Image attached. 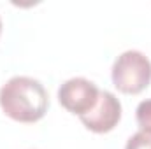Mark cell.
<instances>
[{"instance_id":"5","label":"cell","mask_w":151,"mask_h":149,"mask_svg":"<svg viewBox=\"0 0 151 149\" xmlns=\"http://www.w3.org/2000/svg\"><path fill=\"white\" fill-rule=\"evenodd\" d=\"M135 119L142 132H151V98L142 100L135 109Z\"/></svg>"},{"instance_id":"3","label":"cell","mask_w":151,"mask_h":149,"mask_svg":"<svg viewBox=\"0 0 151 149\" xmlns=\"http://www.w3.org/2000/svg\"><path fill=\"white\" fill-rule=\"evenodd\" d=\"M100 90L86 77H70L58 88V102L63 109L76 116H84L99 100Z\"/></svg>"},{"instance_id":"1","label":"cell","mask_w":151,"mask_h":149,"mask_svg":"<svg viewBox=\"0 0 151 149\" xmlns=\"http://www.w3.org/2000/svg\"><path fill=\"white\" fill-rule=\"evenodd\" d=\"M0 107L18 123H35L49 109V95L39 79L14 75L0 88Z\"/></svg>"},{"instance_id":"2","label":"cell","mask_w":151,"mask_h":149,"mask_svg":"<svg viewBox=\"0 0 151 149\" xmlns=\"http://www.w3.org/2000/svg\"><path fill=\"white\" fill-rule=\"evenodd\" d=\"M111 79L114 88L125 95H137L144 91L151 82L150 58L137 49L121 53L113 63Z\"/></svg>"},{"instance_id":"6","label":"cell","mask_w":151,"mask_h":149,"mask_svg":"<svg viewBox=\"0 0 151 149\" xmlns=\"http://www.w3.org/2000/svg\"><path fill=\"white\" fill-rule=\"evenodd\" d=\"M125 149H151V132H135L127 140Z\"/></svg>"},{"instance_id":"4","label":"cell","mask_w":151,"mask_h":149,"mask_svg":"<svg viewBox=\"0 0 151 149\" xmlns=\"http://www.w3.org/2000/svg\"><path fill=\"white\" fill-rule=\"evenodd\" d=\"M79 119L90 132L107 133L118 126L121 119V102L114 93L107 90H100L95 107L88 114L81 116Z\"/></svg>"},{"instance_id":"7","label":"cell","mask_w":151,"mask_h":149,"mask_svg":"<svg viewBox=\"0 0 151 149\" xmlns=\"http://www.w3.org/2000/svg\"><path fill=\"white\" fill-rule=\"evenodd\" d=\"M0 34H2V19H0Z\"/></svg>"}]
</instances>
